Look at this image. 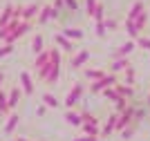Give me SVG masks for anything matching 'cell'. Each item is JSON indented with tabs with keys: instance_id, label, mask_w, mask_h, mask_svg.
I'll list each match as a JSON object with an SVG mask.
<instances>
[{
	"instance_id": "3957f363",
	"label": "cell",
	"mask_w": 150,
	"mask_h": 141,
	"mask_svg": "<svg viewBox=\"0 0 150 141\" xmlns=\"http://www.w3.org/2000/svg\"><path fill=\"white\" fill-rule=\"evenodd\" d=\"M50 18H58V11H56V9H52V7H45L43 11H40V16H38V23L43 25V23H47Z\"/></svg>"
},
{
	"instance_id": "2e32d148",
	"label": "cell",
	"mask_w": 150,
	"mask_h": 141,
	"mask_svg": "<svg viewBox=\"0 0 150 141\" xmlns=\"http://www.w3.org/2000/svg\"><path fill=\"white\" fill-rule=\"evenodd\" d=\"M125 58H117V61L112 63V72H121V69H125Z\"/></svg>"
},
{
	"instance_id": "d4e9b609",
	"label": "cell",
	"mask_w": 150,
	"mask_h": 141,
	"mask_svg": "<svg viewBox=\"0 0 150 141\" xmlns=\"http://www.w3.org/2000/svg\"><path fill=\"white\" fill-rule=\"evenodd\" d=\"M117 90H119V94H121V96H130V87H121V85H117Z\"/></svg>"
},
{
	"instance_id": "30bf717a",
	"label": "cell",
	"mask_w": 150,
	"mask_h": 141,
	"mask_svg": "<svg viewBox=\"0 0 150 141\" xmlns=\"http://www.w3.org/2000/svg\"><path fill=\"white\" fill-rule=\"evenodd\" d=\"M130 121H132V110H123V117H121V121H117V130H123Z\"/></svg>"
},
{
	"instance_id": "ac0fdd59",
	"label": "cell",
	"mask_w": 150,
	"mask_h": 141,
	"mask_svg": "<svg viewBox=\"0 0 150 141\" xmlns=\"http://www.w3.org/2000/svg\"><path fill=\"white\" fill-rule=\"evenodd\" d=\"M63 36H69V38H81V36H83V31H79V29H63Z\"/></svg>"
},
{
	"instance_id": "ffe728a7",
	"label": "cell",
	"mask_w": 150,
	"mask_h": 141,
	"mask_svg": "<svg viewBox=\"0 0 150 141\" xmlns=\"http://www.w3.org/2000/svg\"><path fill=\"white\" fill-rule=\"evenodd\" d=\"M128 31H130V36H137L141 29L137 27V23H134V20H128Z\"/></svg>"
},
{
	"instance_id": "e0dca14e",
	"label": "cell",
	"mask_w": 150,
	"mask_h": 141,
	"mask_svg": "<svg viewBox=\"0 0 150 141\" xmlns=\"http://www.w3.org/2000/svg\"><path fill=\"white\" fill-rule=\"evenodd\" d=\"M43 101H45V105H50V108H58L56 96H52V94H45V96H43Z\"/></svg>"
},
{
	"instance_id": "7a4b0ae2",
	"label": "cell",
	"mask_w": 150,
	"mask_h": 141,
	"mask_svg": "<svg viewBox=\"0 0 150 141\" xmlns=\"http://www.w3.org/2000/svg\"><path fill=\"white\" fill-rule=\"evenodd\" d=\"M81 94H83V83H79V85L69 92V96L65 98V105H69V108H72V105H76V101H79V96H81Z\"/></svg>"
},
{
	"instance_id": "5bb4252c",
	"label": "cell",
	"mask_w": 150,
	"mask_h": 141,
	"mask_svg": "<svg viewBox=\"0 0 150 141\" xmlns=\"http://www.w3.org/2000/svg\"><path fill=\"white\" fill-rule=\"evenodd\" d=\"M31 49H34V54H40V52H43V36H36V38H34Z\"/></svg>"
},
{
	"instance_id": "6da1fadb",
	"label": "cell",
	"mask_w": 150,
	"mask_h": 141,
	"mask_svg": "<svg viewBox=\"0 0 150 141\" xmlns=\"http://www.w3.org/2000/svg\"><path fill=\"white\" fill-rule=\"evenodd\" d=\"M50 54H52V67L47 72V76H45V81L47 83H56L58 72H61V56H58V49H50Z\"/></svg>"
},
{
	"instance_id": "836d02e7",
	"label": "cell",
	"mask_w": 150,
	"mask_h": 141,
	"mask_svg": "<svg viewBox=\"0 0 150 141\" xmlns=\"http://www.w3.org/2000/svg\"><path fill=\"white\" fill-rule=\"evenodd\" d=\"M148 105H150V96H148Z\"/></svg>"
},
{
	"instance_id": "8992f818",
	"label": "cell",
	"mask_w": 150,
	"mask_h": 141,
	"mask_svg": "<svg viewBox=\"0 0 150 141\" xmlns=\"http://www.w3.org/2000/svg\"><path fill=\"white\" fill-rule=\"evenodd\" d=\"M36 11H38V5H29V7H25V9H20V18L23 20H31L34 16H36Z\"/></svg>"
},
{
	"instance_id": "4316f807",
	"label": "cell",
	"mask_w": 150,
	"mask_h": 141,
	"mask_svg": "<svg viewBox=\"0 0 150 141\" xmlns=\"http://www.w3.org/2000/svg\"><path fill=\"white\" fill-rule=\"evenodd\" d=\"M96 34H99V36L105 34V25H103V20H99V25H96Z\"/></svg>"
},
{
	"instance_id": "ba28073f",
	"label": "cell",
	"mask_w": 150,
	"mask_h": 141,
	"mask_svg": "<svg viewBox=\"0 0 150 141\" xmlns=\"http://www.w3.org/2000/svg\"><path fill=\"white\" fill-rule=\"evenodd\" d=\"M20 101V90L18 87H13L11 92H9V96H7V103H9V108H16Z\"/></svg>"
},
{
	"instance_id": "d6a6232c",
	"label": "cell",
	"mask_w": 150,
	"mask_h": 141,
	"mask_svg": "<svg viewBox=\"0 0 150 141\" xmlns=\"http://www.w3.org/2000/svg\"><path fill=\"white\" fill-rule=\"evenodd\" d=\"M2 81H5V74H2V72H0V83H2Z\"/></svg>"
},
{
	"instance_id": "f1b7e54d",
	"label": "cell",
	"mask_w": 150,
	"mask_h": 141,
	"mask_svg": "<svg viewBox=\"0 0 150 141\" xmlns=\"http://www.w3.org/2000/svg\"><path fill=\"white\" fill-rule=\"evenodd\" d=\"M132 76H134V69H132V67H128V69H125V79H128V85H130Z\"/></svg>"
},
{
	"instance_id": "277c9868",
	"label": "cell",
	"mask_w": 150,
	"mask_h": 141,
	"mask_svg": "<svg viewBox=\"0 0 150 141\" xmlns=\"http://www.w3.org/2000/svg\"><path fill=\"white\" fill-rule=\"evenodd\" d=\"M112 83H114V76H105V79L101 76V79H96V83L92 85V90H94V92H99V90H105V87L112 85Z\"/></svg>"
},
{
	"instance_id": "7402d4cb",
	"label": "cell",
	"mask_w": 150,
	"mask_h": 141,
	"mask_svg": "<svg viewBox=\"0 0 150 141\" xmlns=\"http://www.w3.org/2000/svg\"><path fill=\"white\" fill-rule=\"evenodd\" d=\"M85 76H88V79H101V76H103V72H101V69H88V72H85Z\"/></svg>"
},
{
	"instance_id": "7c38bea8",
	"label": "cell",
	"mask_w": 150,
	"mask_h": 141,
	"mask_svg": "<svg viewBox=\"0 0 150 141\" xmlns=\"http://www.w3.org/2000/svg\"><path fill=\"white\" fill-rule=\"evenodd\" d=\"M56 43L61 45V47L65 49V52H72V47H74V45L69 43V40H65V36H63V34H58V36H56Z\"/></svg>"
},
{
	"instance_id": "83f0119b",
	"label": "cell",
	"mask_w": 150,
	"mask_h": 141,
	"mask_svg": "<svg viewBox=\"0 0 150 141\" xmlns=\"http://www.w3.org/2000/svg\"><path fill=\"white\" fill-rule=\"evenodd\" d=\"M96 9V0H88V13H94Z\"/></svg>"
},
{
	"instance_id": "5b68a950",
	"label": "cell",
	"mask_w": 150,
	"mask_h": 141,
	"mask_svg": "<svg viewBox=\"0 0 150 141\" xmlns=\"http://www.w3.org/2000/svg\"><path fill=\"white\" fill-rule=\"evenodd\" d=\"M20 83H23V92L25 94H34V83H31V79H29L27 72L20 74Z\"/></svg>"
},
{
	"instance_id": "603a6c76",
	"label": "cell",
	"mask_w": 150,
	"mask_h": 141,
	"mask_svg": "<svg viewBox=\"0 0 150 141\" xmlns=\"http://www.w3.org/2000/svg\"><path fill=\"white\" fill-rule=\"evenodd\" d=\"M132 47H134V45H132V43H125V45H123V47H121V52H119V56H125V54H130V52H132Z\"/></svg>"
},
{
	"instance_id": "f546056e",
	"label": "cell",
	"mask_w": 150,
	"mask_h": 141,
	"mask_svg": "<svg viewBox=\"0 0 150 141\" xmlns=\"http://www.w3.org/2000/svg\"><path fill=\"white\" fill-rule=\"evenodd\" d=\"M63 2H65V5H67L72 11H76V0H63Z\"/></svg>"
},
{
	"instance_id": "cb8c5ba5",
	"label": "cell",
	"mask_w": 150,
	"mask_h": 141,
	"mask_svg": "<svg viewBox=\"0 0 150 141\" xmlns=\"http://www.w3.org/2000/svg\"><path fill=\"white\" fill-rule=\"evenodd\" d=\"M94 18L103 20V5H96V9H94Z\"/></svg>"
},
{
	"instance_id": "d6986e66",
	"label": "cell",
	"mask_w": 150,
	"mask_h": 141,
	"mask_svg": "<svg viewBox=\"0 0 150 141\" xmlns=\"http://www.w3.org/2000/svg\"><path fill=\"white\" fill-rule=\"evenodd\" d=\"M0 112H9V103H7V94L0 92Z\"/></svg>"
},
{
	"instance_id": "9c48e42d",
	"label": "cell",
	"mask_w": 150,
	"mask_h": 141,
	"mask_svg": "<svg viewBox=\"0 0 150 141\" xmlns=\"http://www.w3.org/2000/svg\"><path fill=\"white\" fill-rule=\"evenodd\" d=\"M88 58H90V52H88V49H85V52H81V54H76L74 61H72V67H81V65L88 61Z\"/></svg>"
},
{
	"instance_id": "484cf974",
	"label": "cell",
	"mask_w": 150,
	"mask_h": 141,
	"mask_svg": "<svg viewBox=\"0 0 150 141\" xmlns=\"http://www.w3.org/2000/svg\"><path fill=\"white\" fill-rule=\"evenodd\" d=\"M114 103H117V110H119V112H123V110H125V101H123V96H121V98H117Z\"/></svg>"
},
{
	"instance_id": "52a82bcc",
	"label": "cell",
	"mask_w": 150,
	"mask_h": 141,
	"mask_svg": "<svg viewBox=\"0 0 150 141\" xmlns=\"http://www.w3.org/2000/svg\"><path fill=\"white\" fill-rule=\"evenodd\" d=\"M18 114H11V117L7 119V123H5V135H11L13 130H16V125H18Z\"/></svg>"
},
{
	"instance_id": "9a60e30c",
	"label": "cell",
	"mask_w": 150,
	"mask_h": 141,
	"mask_svg": "<svg viewBox=\"0 0 150 141\" xmlns=\"http://www.w3.org/2000/svg\"><path fill=\"white\" fill-rule=\"evenodd\" d=\"M13 52V43H5L2 47H0V58H5V56H9Z\"/></svg>"
},
{
	"instance_id": "8fae6325",
	"label": "cell",
	"mask_w": 150,
	"mask_h": 141,
	"mask_svg": "<svg viewBox=\"0 0 150 141\" xmlns=\"http://www.w3.org/2000/svg\"><path fill=\"white\" fill-rule=\"evenodd\" d=\"M141 11H144V2H134V5H132V9H130V16H128V20H134Z\"/></svg>"
},
{
	"instance_id": "4dcf8cb0",
	"label": "cell",
	"mask_w": 150,
	"mask_h": 141,
	"mask_svg": "<svg viewBox=\"0 0 150 141\" xmlns=\"http://www.w3.org/2000/svg\"><path fill=\"white\" fill-rule=\"evenodd\" d=\"M139 43L144 45V47H146V49H150V38H141V40H139Z\"/></svg>"
},
{
	"instance_id": "44dd1931",
	"label": "cell",
	"mask_w": 150,
	"mask_h": 141,
	"mask_svg": "<svg viewBox=\"0 0 150 141\" xmlns=\"http://www.w3.org/2000/svg\"><path fill=\"white\" fill-rule=\"evenodd\" d=\"M114 123H117V117H110V121L105 123V130H103V135H110V132H112V128H114Z\"/></svg>"
},
{
	"instance_id": "4fadbf2b",
	"label": "cell",
	"mask_w": 150,
	"mask_h": 141,
	"mask_svg": "<svg viewBox=\"0 0 150 141\" xmlns=\"http://www.w3.org/2000/svg\"><path fill=\"white\" fill-rule=\"evenodd\" d=\"M67 123H72V125H81L83 123V117H79V114H74V112H67Z\"/></svg>"
},
{
	"instance_id": "1f68e13d",
	"label": "cell",
	"mask_w": 150,
	"mask_h": 141,
	"mask_svg": "<svg viewBox=\"0 0 150 141\" xmlns=\"http://www.w3.org/2000/svg\"><path fill=\"white\" fill-rule=\"evenodd\" d=\"M76 141H96V139H94V137L90 135V137H83V139H76Z\"/></svg>"
}]
</instances>
